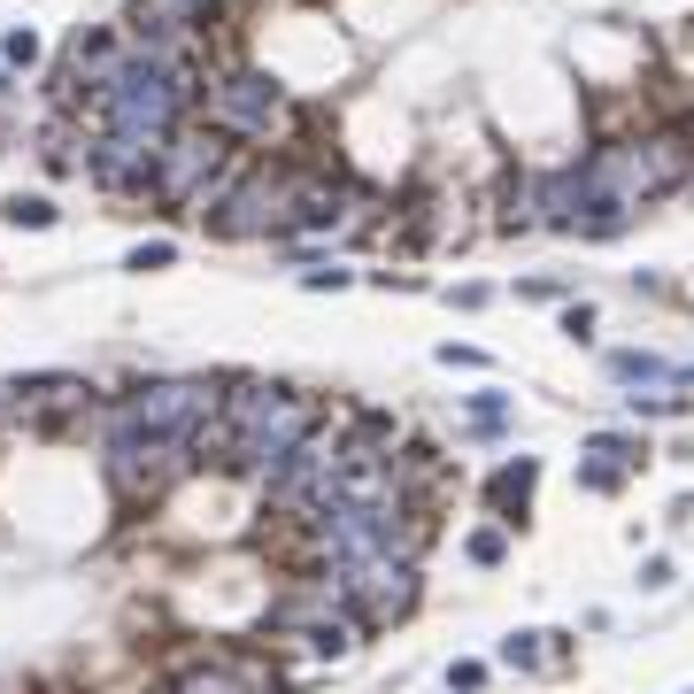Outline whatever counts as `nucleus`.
Returning a JSON list of instances; mask_svg holds the SVG:
<instances>
[{
    "instance_id": "nucleus-11",
    "label": "nucleus",
    "mask_w": 694,
    "mask_h": 694,
    "mask_svg": "<svg viewBox=\"0 0 694 694\" xmlns=\"http://www.w3.org/2000/svg\"><path fill=\"white\" fill-rule=\"evenodd\" d=\"M0 54H8V70H23V62H39V39H31V31H8Z\"/></svg>"
},
{
    "instance_id": "nucleus-5",
    "label": "nucleus",
    "mask_w": 694,
    "mask_h": 694,
    "mask_svg": "<svg viewBox=\"0 0 694 694\" xmlns=\"http://www.w3.org/2000/svg\"><path fill=\"white\" fill-rule=\"evenodd\" d=\"M224 163H232V140L185 116L171 140H163V155H155V185H147V193H155L163 208H193V201H201V185L224 171Z\"/></svg>"
},
{
    "instance_id": "nucleus-12",
    "label": "nucleus",
    "mask_w": 694,
    "mask_h": 694,
    "mask_svg": "<svg viewBox=\"0 0 694 694\" xmlns=\"http://www.w3.org/2000/svg\"><path fill=\"white\" fill-rule=\"evenodd\" d=\"M132 271H171V239H147V247H132Z\"/></svg>"
},
{
    "instance_id": "nucleus-13",
    "label": "nucleus",
    "mask_w": 694,
    "mask_h": 694,
    "mask_svg": "<svg viewBox=\"0 0 694 694\" xmlns=\"http://www.w3.org/2000/svg\"><path fill=\"white\" fill-rule=\"evenodd\" d=\"M502 417H510L502 394H479V401H471V425H502Z\"/></svg>"
},
{
    "instance_id": "nucleus-6",
    "label": "nucleus",
    "mask_w": 694,
    "mask_h": 694,
    "mask_svg": "<svg viewBox=\"0 0 694 694\" xmlns=\"http://www.w3.org/2000/svg\"><path fill=\"white\" fill-rule=\"evenodd\" d=\"M93 409V386L70 370H39V378H8L0 386V417H16L23 432H70Z\"/></svg>"
},
{
    "instance_id": "nucleus-3",
    "label": "nucleus",
    "mask_w": 694,
    "mask_h": 694,
    "mask_svg": "<svg viewBox=\"0 0 694 694\" xmlns=\"http://www.w3.org/2000/svg\"><path fill=\"white\" fill-rule=\"evenodd\" d=\"M185 463H193V456H185V440H171V432H109V456H101L109 487H116L132 510H140V502H163Z\"/></svg>"
},
{
    "instance_id": "nucleus-9",
    "label": "nucleus",
    "mask_w": 694,
    "mask_h": 694,
    "mask_svg": "<svg viewBox=\"0 0 694 694\" xmlns=\"http://www.w3.org/2000/svg\"><path fill=\"white\" fill-rule=\"evenodd\" d=\"M0 216H8L16 232H47V224H54V201H47V193H8Z\"/></svg>"
},
{
    "instance_id": "nucleus-4",
    "label": "nucleus",
    "mask_w": 694,
    "mask_h": 694,
    "mask_svg": "<svg viewBox=\"0 0 694 694\" xmlns=\"http://www.w3.org/2000/svg\"><path fill=\"white\" fill-rule=\"evenodd\" d=\"M216 394L224 386H208V378H155V386H140L132 401L109 409V432H171V440H185L216 409Z\"/></svg>"
},
{
    "instance_id": "nucleus-14",
    "label": "nucleus",
    "mask_w": 694,
    "mask_h": 694,
    "mask_svg": "<svg viewBox=\"0 0 694 694\" xmlns=\"http://www.w3.org/2000/svg\"><path fill=\"white\" fill-rule=\"evenodd\" d=\"M540 633H518V641H502V664H540V649H532Z\"/></svg>"
},
{
    "instance_id": "nucleus-1",
    "label": "nucleus",
    "mask_w": 694,
    "mask_h": 694,
    "mask_svg": "<svg viewBox=\"0 0 694 694\" xmlns=\"http://www.w3.org/2000/svg\"><path fill=\"white\" fill-rule=\"evenodd\" d=\"M201 124H208V132H224V140L271 147V140L294 124V109H286V93H278L263 70H224V78H208V85H201Z\"/></svg>"
},
{
    "instance_id": "nucleus-2",
    "label": "nucleus",
    "mask_w": 694,
    "mask_h": 694,
    "mask_svg": "<svg viewBox=\"0 0 694 694\" xmlns=\"http://www.w3.org/2000/svg\"><path fill=\"white\" fill-rule=\"evenodd\" d=\"M216 239H271V232H294V171L278 163H247L232 177V193L201 216Z\"/></svg>"
},
{
    "instance_id": "nucleus-15",
    "label": "nucleus",
    "mask_w": 694,
    "mask_h": 694,
    "mask_svg": "<svg viewBox=\"0 0 694 694\" xmlns=\"http://www.w3.org/2000/svg\"><path fill=\"white\" fill-rule=\"evenodd\" d=\"M479 680H487L479 664H456V672H448V687H456V694H479Z\"/></svg>"
},
{
    "instance_id": "nucleus-16",
    "label": "nucleus",
    "mask_w": 694,
    "mask_h": 694,
    "mask_svg": "<svg viewBox=\"0 0 694 694\" xmlns=\"http://www.w3.org/2000/svg\"><path fill=\"white\" fill-rule=\"evenodd\" d=\"M193 8H201V16H216V8H224V0H193Z\"/></svg>"
},
{
    "instance_id": "nucleus-7",
    "label": "nucleus",
    "mask_w": 694,
    "mask_h": 694,
    "mask_svg": "<svg viewBox=\"0 0 694 694\" xmlns=\"http://www.w3.org/2000/svg\"><path fill=\"white\" fill-rule=\"evenodd\" d=\"M171 694H255V687L239 680L232 656H193V664H177L171 672Z\"/></svg>"
},
{
    "instance_id": "nucleus-10",
    "label": "nucleus",
    "mask_w": 694,
    "mask_h": 694,
    "mask_svg": "<svg viewBox=\"0 0 694 694\" xmlns=\"http://www.w3.org/2000/svg\"><path fill=\"white\" fill-rule=\"evenodd\" d=\"M610 370H618V378H633V386H641V378H649V386H672V370H664L656 355H610Z\"/></svg>"
},
{
    "instance_id": "nucleus-8",
    "label": "nucleus",
    "mask_w": 694,
    "mask_h": 694,
    "mask_svg": "<svg viewBox=\"0 0 694 694\" xmlns=\"http://www.w3.org/2000/svg\"><path fill=\"white\" fill-rule=\"evenodd\" d=\"M532 479H540V463H532V456H518V463H502V471H494V487H487V494H494V510H502L510 524H518L524 502H532Z\"/></svg>"
}]
</instances>
